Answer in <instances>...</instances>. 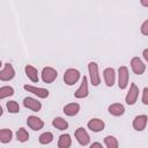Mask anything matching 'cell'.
<instances>
[{
    "label": "cell",
    "instance_id": "obj_25",
    "mask_svg": "<svg viewBox=\"0 0 148 148\" xmlns=\"http://www.w3.org/2000/svg\"><path fill=\"white\" fill-rule=\"evenodd\" d=\"M38 140H39V142H40L42 145H47V143L52 142V140H53V134H52L51 132H45V133H43V134L39 135Z\"/></svg>",
    "mask_w": 148,
    "mask_h": 148
},
{
    "label": "cell",
    "instance_id": "obj_22",
    "mask_svg": "<svg viewBox=\"0 0 148 148\" xmlns=\"http://www.w3.org/2000/svg\"><path fill=\"white\" fill-rule=\"evenodd\" d=\"M104 143L106 146V148H118L119 143L118 140L113 136V135H108L104 138Z\"/></svg>",
    "mask_w": 148,
    "mask_h": 148
},
{
    "label": "cell",
    "instance_id": "obj_13",
    "mask_svg": "<svg viewBox=\"0 0 148 148\" xmlns=\"http://www.w3.org/2000/svg\"><path fill=\"white\" fill-rule=\"evenodd\" d=\"M23 105L27 108V109H30L31 111L34 112H37L42 109V104L40 102H38L37 99L32 98V97H25L23 99Z\"/></svg>",
    "mask_w": 148,
    "mask_h": 148
},
{
    "label": "cell",
    "instance_id": "obj_20",
    "mask_svg": "<svg viewBox=\"0 0 148 148\" xmlns=\"http://www.w3.org/2000/svg\"><path fill=\"white\" fill-rule=\"evenodd\" d=\"M52 125H53L56 128L60 130V131L67 130V127H68V123H67L64 118H61V117H57V118H54V119L52 120Z\"/></svg>",
    "mask_w": 148,
    "mask_h": 148
},
{
    "label": "cell",
    "instance_id": "obj_28",
    "mask_svg": "<svg viewBox=\"0 0 148 148\" xmlns=\"http://www.w3.org/2000/svg\"><path fill=\"white\" fill-rule=\"evenodd\" d=\"M141 34L145 36H148V20H146L141 25Z\"/></svg>",
    "mask_w": 148,
    "mask_h": 148
},
{
    "label": "cell",
    "instance_id": "obj_2",
    "mask_svg": "<svg viewBox=\"0 0 148 148\" xmlns=\"http://www.w3.org/2000/svg\"><path fill=\"white\" fill-rule=\"evenodd\" d=\"M88 71H89V76L92 86H98L101 83V77L98 74V65L94 61H90L88 64Z\"/></svg>",
    "mask_w": 148,
    "mask_h": 148
},
{
    "label": "cell",
    "instance_id": "obj_3",
    "mask_svg": "<svg viewBox=\"0 0 148 148\" xmlns=\"http://www.w3.org/2000/svg\"><path fill=\"white\" fill-rule=\"evenodd\" d=\"M128 84V69L126 66H120L118 69V87L125 89Z\"/></svg>",
    "mask_w": 148,
    "mask_h": 148
},
{
    "label": "cell",
    "instance_id": "obj_27",
    "mask_svg": "<svg viewBox=\"0 0 148 148\" xmlns=\"http://www.w3.org/2000/svg\"><path fill=\"white\" fill-rule=\"evenodd\" d=\"M142 103L145 105H148V88H143V91H142Z\"/></svg>",
    "mask_w": 148,
    "mask_h": 148
},
{
    "label": "cell",
    "instance_id": "obj_1",
    "mask_svg": "<svg viewBox=\"0 0 148 148\" xmlns=\"http://www.w3.org/2000/svg\"><path fill=\"white\" fill-rule=\"evenodd\" d=\"M80 79V72L75 68H68L64 74V82L67 86H74Z\"/></svg>",
    "mask_w": 148,
    "mask_h": 148
},
{
    "label": "cell",
    "instance_id": "obj_8",
    "mask_svg": "<svg viewBox=\"0 0 148 148\" xmlns=\"http://www.w3.org/2000/svg\"><path fill=\"white\" fill-rule=\"evenodd\" d=\"M75 138H76L77 142H79L81 146H87V145L90 142V138H89L87 131H86L83 127H79V128L75 131Z\"/></svg>",
    "mask_w": 148,
    "mask_h": 148
},
{
    "label": "cell",
    "instance_id": "obj_15",
    "mask_svg": "<svg viewBox=\"0 0 148 148\" xmlns=\"http://www.w3.org/2000/svg\"><path fill=\"white\" fill-rule=\"evenodd\" d=\"M104 121L102 119H98V118H92L88 121V127L89 130H91L92 132L97 133V132H101L103 128H104Z\"/></svg>",
    "mask_w": 148,
    "mask_h": 148
},
{
    "label": "cell",
    "instance_id": "obj_16",
    "mask_svg": "<svg viewBox=\"0 0 148 148\" xmlns=\"http://www.w3.org/2000/svg\"><path fill=\"white\" fill-rule=\"evenodd\" d=\"M108 110H109L110 114H112V116H114V117H119V116L124 114V112H125V108H124V105L120 104V103L111 104Z\"/></svg>",
    "mask_w": 148,
    "mask_h": 148
},
{
    "label": "cell",
    "instance_id": "obj_17",
    "mask_svg": "<svg viewBox=\"0 0 148 148\" xmlns=\"http://www.w3.org/2000/svg\"><path fill=\"white\" fill-rule=\"evenodd\" d=\"M79 111H80V105L77 103H69V104H67V105L64 106L65 114H67L69 117H73L75 114H77Z\"/></svg>",
    "mask_w": 148,
    "mask_h": 148
},
{
    "label": "cell",
    "instance_id": "obj_24",
    "mask_svg": "<svg viewBox=\"0 0 148 148\" xmlns=\"http://www.w3.org/2000/svg\"><path fill=\"white\" fill-rule=\"evenodd\" d=\"M12 95H14V89H13L12 87H9V86H3V87L0 88V98H1V99L6 98V97H8V96H12Z\"/></svg>",
    "mask_w": 148,
    "mask_h": 148
},
{
    "label": "cell",
    "instance_id": "obj_5",
    "mask_svg": "<svg viewBox=\"0 0 148 148\" xmlns=\"http://www.w3.org/2000/svg\"><path fill=\"white\" fill-rule=\"evenodd\" d=\"M138 96H139V88L136 87L135 83H131L130 90H128V92H127V95H126V97H125L126 103H127L128 105L135 104V102H136V99H138Z\"/></svg>",
    "mask_w": 148,
    "mask_h": 148
},
{
    "label": "cell",
    "instance_id": "obj_12",
    "mask_svg": "<svg viewBox=\"0 0 148 148\" xmlns=\"http://www.w3.org/2000/svg\"><path fill=\"white\" fill-rule=\"evenodd\" d=\"M88 92H89L88 91V79H87V76H83L82 82H81L80 87L77 88V90L75 91L74 96L76 98H84L88 96Z\"/></svg>",
    "mask_w": 148,
    "mask_h": 148
},
{
    "label": "cell",
    "instance_id": "obj_11",
    "mask_svg": "<svg viewBox=\"0 0 148 148\" xmlns=\"http://www.w3.org/2000/svg\"><path fill=\"white\" fill-rule=\"evenodd\" d=\"M27 124H28V126H29L31 130H34V131H39V130H42L43 126H44V121H43L40 118L36 117V116H29L28 119H27Z\"/></svg>",
    "mask_w": 148,
    "mask_h": 148
},
{
    "label": "cell",
    "instance_id": "obj_29",
    "mask_svg": "<svg viewBox=\"0 0 148 148\" xmlns=\"http://www.w3.org/2000/svg\"><path fill=\"white\" fill-rule=\"evenodd\" d=\"M90 148H103V146L99 142H94L92 145H90Z\"/></svg>",
    "mask_w": 148,
    "mask_h": 148
},
{
    "label": "cell",
    "instance_id": "obj_10",
    "mask_svg": "<svg viewBox=\"0 0 148 148\" xmlns=\"http://www.w3.org/2000/svg\"><path fill=\"white\" fill-rule=\"evenodd\" d=\"M27 91L29 92H32L34 95L38 96L39 98H46L49 96V90L45 89V88H38V87H34V86H29V84H25L23 87Z\"/></svg>",
    "mask_w": 148,
    "mask_h": 148
},
{
    "label": "cell",
    "instance_id": "obj_23",
    "mask_svg": "<svg viewBox=\"0 0 148 148\" xmlns=\"http://www.w3.org/2000/svg\"><path fill=\"white\" fill-rule=\"evenodd\" d=\"M16 139L20 141V142H25L29 140V134H28V131L23 127L18 128L17 132H16Z\"/></svg>",
    "mask_w": 148,
    "mask_h": 148
},
{
    "label": "cell",
    "instance_id": "obj_18",
    "mask_svg": "<svg viewBox=\"0 0 148 148\" xmlns=\"http://www.w3.org/2000/svg\"><path fill=\"white\" fill-rule=\"evenodd\" d=\"M24 71H25L27 76H28L32 82H38V72H37V69H36L34 66L27 65L25 68H24Z\"/></svg>",
    "mask_w": 148,
    "mask_h": 148
},
{
    "label": "cell",
    "instance_id": "obj_31",
    "mask_svg": "<svg viewBox=\"0 0 148 148\" xmlns=\"http://www.w3.org/2000/svg\"><path fill=\"white\" fill-rule=\"evenodd\" d=\"M140 2H141V5H142V6H146V7H148V1H145V0H141Z\"/></svg>",
    "mask_w": 148,
    "mask_h": 148
},
{
    "label": "cell",
    "instance_id": "obj_19",
    "mask_svg": "<svg viewBox=\"0 0 148 148\" xmlns=\"http://www.w3.org/2000/svg\"><path fill=\"white\" fill-rule=\"evenodd\" d=\"M72 145V139L69 134H61L58 140V147L59 148H69Z\"/></svg>",
    "mask_w": 148,
    "mask_h": 148
},
{
    "label": "cell",
    "instance_id": "obj_21",
    "mask_svg": "<svg viewBox=\"0 0 148 148\" xmlns=\"http://www.w3.org/2000/svg\"><path fill=\"white\" fill-rule=\"evenodd\" d=\"M13 138V132L8 128H2L0 131V141L2 143H8Z\"/></svg>",
    "mask_w": 148,
    "mask_h": 148
},
{
    "label": "cell",
    "instance_id": "obj_6",
    "mask_svg": "<svg viewBox=\"0 0 148 148\" xmlns=\"http://www.w3.org/2000/svg\"><path fill=\"white\" fill-rule=\"evenodd\" d=\"M15 76V71L13 68V66L8 62L5 64L2 69L0 71V80L1 81H9Z\"/></svg>",
    "mask_w": 148,
    "mask_h": 148
},
{
    "label": "cell",
    "instance_id": "obj_14",
    "mask_svg": "<svg viewBox=\"0 0 148 148\" xmlns=\"http://www.w3.org/2000/svg\"><path fill=\"white\" fill-rule=\"evenodd\" d=\"M103 75H104V81H105V84L108 87H112L114 84V79H116V73H114V69L111 68V67H108L104 69L103 72Z\"/></svg>",
    "mask_w": 148,
    "mask_h": 148
},
{
    "label": "cell",
    "instance_id": "obj_4",
    "mask_svg": "<svg viewBox=\"0 0 148 148\" xmlns=\"http://www.w3.org/2000/svg\"><path fill=\"white\" fill-rule=\"evenodd\" d=\"M58 76V72L52 67H44L42 71V80L45 83H52Z\"/></svg>",
    "mask_w": 148,
    "mask_h": 148
},
{
    "label": "cell",
    "instance_id": "obj_7",
    "mask_svg": "<svg viewBox=\"0 0 148 148\" xmlns=\"http://www.w3.org/2000/svg\"><path fill=\"white\" fill-rule=\"evenodd\" d=\"M148 121V117L146 114H139L133 119V128L138 132H141L146 128Z\"/></svg>",
    "mask_w": 148,
    "mask_h": 148
},
{
    "label": "cell",
    "instance_id": "obj_26",
    "mask_svg": "<svg viewBox=\"0 0 148 148\" xmlns=\"http://www.w3.org/2000/svg\"><path fill=\"white\" fill-rule=\"evenodd\" d=\"M6 106H7V109H8V111H9L10 113H17V112L20 111V105H18V103L15 102V101H9V102H7Z\"/></svg>",
    "mask_w": 148,
    "mask_h": 148
},
{
    "label": "cell",
    "instance_id": "obj_30",
    "mask_svg": "<svg viewBox=\"0 0 148 148\" xmlns=\"http://www.w3.org/2000/svg\"><path fill=\"white\" fill-rule=\"evenodd\" d=\"M142 56H143V58L146 59V61H148V49H145V50H143Z\"/></svg>",
    "mask_w": 148,
    "mask_h": 148
},
{
    "label": "cell",
    "instance_id": "obj_9",
    "mask_svg": "<svg viewBox=\"0 0 148 148\" xmlns=\"http://www.w3.org/2000/svg\"><path fill=\"white\" fill-rule=\"evenodd\" d=\"M131 67H132V71L134 72V74H136V75L143 74V72L146 69V66L143 65V62L141 61V59L138 58V57L132 58V60H131Z\"/></svg>",
    "mask_w": 148,
    "mask_h": 148
}]
</instances>
